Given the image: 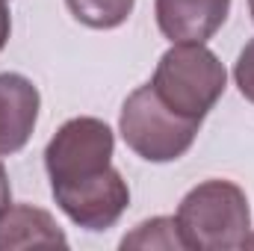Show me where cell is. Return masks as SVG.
<instances>
[{"label":"cell","mask_w":254,"mask_h":251,"mask_svg":"<svg viewBox=\"0 0 254 251\" xmlns=\"http://www.w3.org/2000/svg\"><path fill=\"white\" fill-rule=\"evenodd\" d=\"M234 80L240 86V95L254 104V39L240 51V60L234 65Z\"/></svg>","instance_id":"obj_11"},{"label":"cell","mask_w":254,"mask_h":251,"mask_svg":"<svg viewBox=\"0 0 254 251\" xmlns=\"http://www.w3.org/2000/svg\"><path fill=\"white\" fill-rule=\"evenodd\" d=\"M249 9H252V18H254V0H249Z\"/></svg>","instance_id":"obj_15"},{"label":"cell","mask_w":254,"mask_h":251,"mask_svg":"<svg viewBox=\"0 0 254 251\" xmlns=\"http://www.w3.org/2000/svg\"><path fill=\"white\" fill-rule=\"evenodd\" d=\"M65 3L80 24L92 30H116L130 18L136 0H65Z\"/></svg>","instance_id":"obj_9"},{"label":"cell","mask_w":254,"mask_h":251,"mask_svg":"<svg viewBox=\"0 0 254 251\" xmlns=\"http://www.w3.org/2000/svg\"><path fill=\"white\" fill-rule=\"evenodd\" d=\"M198 127H201L198 119L172 113L157 98L151 83L127 95L119 119V130L127 148L148 163H172L184 157L198 136Z\"/></svg>","instance_id":"obj_3"},{"label":"cell","mask_w":254,"mask_h":251,"mask_svg":"<svg viewBox=\"0 0 254 251\" xmlns=\"http://www.w3.org/2000/svg\"><path fill=\"white\" fill-rule=\"evenodd\" d=\"M9 198H12V189H9V175H6V169H3V163H0V213L9 207Z\"/></svg>","instance_id":"obj_13"},{"label":"cell","mask_w":254,"mask_h":251,"mask_svg":"<svg viewBox=\"0 0 254 251\" xmlns=\"http://www.w3.org/2000/svg\"><path fill=\"white\" fill-rule=\"evenodd\" d=\"M113 151H116V136L107 127V122L80 116V119L65 122L57 130V136L48 142L45 169L51 175V184L80 181L113 166L110 163Z\"/></svg>","instance_id":"obj_4"},{"label":"cell","mask_w":254,"mask_h":251,"mask_svg":"<svg viewBox=\"0 0 254 251\" xmlns=\"http://www.w3.org/2000/svg\"><path fill=\"white\" fill-rule=\"evenodd\" d=\"M175 219L184 249L195 251L243 249L252 231L249 198L231 181H204L190 189Z\"/></svg>","instance_id":"obj_1"},{"label":"cell","mask_w":254,"mask_h":251,"mask_svg":"<svg viewBox=\"0 0 254 251\" xmlns=\"http://www.w3.org/2000/svg\"><path fill=\"white\" fill-rule=\"evenodd\" d=\"M246 246H249V249H254V237H246ZM246 246H243V249H246Z\"/></svg>","instance_id":"obj_14"},{"label":"cell","mask_w":254,"mask_h":251,"mask_svg":"<svg viewBox=\"0 0 254 251\" xmlns=\"http://www.w3.org/2000/svg\"><path fill=\"white\" fill-rule=\"evenodd\" d=\"M122 249H184L181 231H178V219H166L157 216L151 222L136 225L133 234H127L122 240Z\"/></svg>","instance_id":"obj_10"},{"label":"cell","mask_w":254,"mask_h":251,"mask_svg":"<svg viewBox=\"0 0 254 251\" xmlns=\"http://www.w3.org/2000/svg\"><path fill=\"white\" fill-rule=\"evenodd\" d=\"M228 86V71L219 63V57L198 45V42H184L172 45L151 77V89L157 98L178 116L187 119H204L216 101L225 95Z\"/></svg>","instance_id":"obj_2"},{"label":"cell","mask_w":254,"mask_h":251,"mask_svg":"<svg viewBox=\"0 0 254 251\" xmlns=\"http://www.w3.org/2000/svg\"><path fill=\"white\" fill-rule=\"evenodd\" d=\"M39 104V89L24 74H0V154H15L30 142Z\"/></svg>","instance_id":"obj_7"},{"label":"cell","mask_w":254,"mask_h":251,"mask_svg":"<svg viewBox=\"0 0 254 251\" xmlns=\"http://www.w3.org/2000/svg\"><path fill=\"white\" fill-rule=\"evenodd\" d=\"M18 249H68V237L48 210L15 204L0 213V251Z\"/></svg>","instance_id":"obj_8"},{"label":"cell","mask_w":254,"mask_h":251,"mask_svg":"<svg viewBox=\"0 0 254 251\" xmlns=\"http://www.w3.org/2000/svg\"><path fill=\"white\" fill-rule=\"evenodd\" d=\"M157 27L172 45H204L228 18L231 0H157Z\"/></svg>","instance_id":"obj_6"},{"label":"cell","mask_w":254,"mask_h":251,"mask_svg":"<svg viewBox=\"0 0 254 251\" xmlns=\"http://www.w3.org/2000/svg\"><path fill=\"white\" fill-rule=\"evenodd\" d=\"M57 204L63 213L80 228L86 231H107L113 228L122 213L130 204V189L127 181L122 178L119 169L107 166L98 175L68 181V184H51Z\"/></svg>","instance_id":"obj_5"},{"label":"cell","mask_w":254,"mask_h":251,"mask_svg":"<svg viewBox=\"0 0 254 251\" xmlns=\"http://www.w3.org/2000/svg\"><path fill=\"white\" fill-rule=\"evenodd\" d=\"M9 30H12L9 9H6V0H0V51H3V48H6V42H9Z\"/></svg>","instance_id":"obj_12"}]
</instances>
